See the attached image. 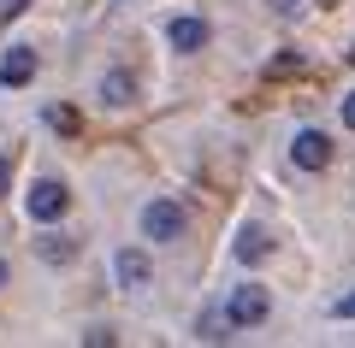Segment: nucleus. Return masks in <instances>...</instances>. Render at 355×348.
<instances>
[{"instance_id":"2","label":"nucleus","mask_w":355,"mask_h":348,"mask_svg":"<svg viewBox=\"0 0 355 348\" xmlns=\"http://www.w3.org/2000/svg\"><path fill=\"white\" fill-rule=\"evenodd\" d=\"M266 313H272V295H266L261 284H237V289L225 295V319L237 324V331H243V324H261Z\"/></svg>"},{"instance_id":"3","label":"nucleus","mask_w":355,"mask_h":348,"mask_svg":"<svg viewBox=\"0 0 355 348\" xmlns=\"http://www.w3.org/2000/svg\"><path fill=\"white\" fill-rule=\"evenodd\" d=\"M184 207H178V201H148V212H142V237L148 242H178L184 237Z\"/></svg>"},{"instance_id":"4","label":"nucleus","mask_w":355,"mask_h":348,"mask_svg":"<svg viewBox=\"0 0 355 348\" xmlns=\"http://www.w3.org/2000/svg\"><path fill=\"white\" fill-rule=\"evenodd\" d=\"M291 160L302 165V172H320V165L331 160V136H326V130H296V142H291Z\"/></svg>"},{"instance_id":"11","label":"nucleus","mask_w":355,"mask_h":348,"mask_svg":"<svg viewBox=\"0 0 355 348\" xmlns=\"http://www.w3.org/2000/svg\"><path fill=\"white\" fill-rule=\"evenodd\" d=\"M48 125L60 130V136H77V130H83V118H77L71 107H48Z\"/></svg>"},{"instance_id":"14","label":"nucleus","mask_w":355,"mask_h":348,"mask_svg":"<svg viewBox=\"0 0 355 348\" xmlns=\"http://www.w3.org/2000/svg\"><path fill=\"white\" fill-rule=\"evenodd\" d=\"M343 125L355 130V95H343Z\"/></svg>"},{"instance_id":"10","label":"nucleus","mask_w":355,"mask_h":348,"mask_svg":"<svg viewBox=\"0 0 355 348\" xmlns=\"http://www.w3.org/2000/svg\"><path fill=\"white\" fill-rule=\"evenodd\" d=\"M36 254H42L48 266H65V260L77 254V242L65 237V230H48V237H36Z\"/></svg>"},{"instance_id":"1","label":"nucleus","mask_w":355,"mask_h":348,"mask_svg":"<svg viewBox=\"0 0 355 348\" xmlns=\"http://www.w3.org/2000/svg\"><path fill=\"white\" fill-rule=\"evenodd\" d=\"M65 207H71V189H65L60 177H42V183H30V195H24V212H30L36 224L65 219Z\"/></svg>"},{"instance_id":"13","label":"nucleus","mask_w":355,"mask_h":348,"mask_svg":"<svg viewBox=\"0 0 355 348\" xmlns=\"http://www.w3.org/2000/svg\"><path fill=\"white\" fill-rule=\"evenodd\" d=\"M24 6H30V0H0V18H18Z\"/></svg>"},{"instance_id":"16","label":"nucleus","mask_w":355,"mask_h":348,"mask_svg":"<svg viewBox=\"0 0 355 348\" xmlns=\"http://www.w3.org/2000/svg\"><path fill=\"white\" fill-rule=\"evenodd\" d=\"M6 177H12V165H6V160H0V195H6Z\"/></svg>"},{"instance_id":"5","label":"nucleus","mask_w":355,"mask_h":348,"mask_svg":"<svg viewBox=\"0 0 355 348\" xmlns=\"http://www.w3.org/2000/svg\"><path fill=\"white\" fill-rule=\"evenodd\" d=\"M166 36H172L178 53H196V48H207V18L184 12V18H172V24H166Z\"/></svg>"},{"instance_id":"6","label":"nucleus","mask_w":355,"mask_h":348,"mask_svg":"<svg viewBox=\"0 0 355 348\" xmlns=\"http://www.w3.org/2000/svg\"><path fill=\"white\" fill-rule=\"evenodd\" d=\"M30 77H36V48H6V59H0V83L24 89Z\"/></svg>"},{"instance_id":"8","label":"nucleus","mask_w":355,"mask_h":348,"mask_svg":"<svg viewBox=\"0 0 355 348\" xmlns=\"http://www.w3.org/2000/svg\"><path fill=\"white\" fill-rule=\"evenodd\" d=\"M231 248H237V260H243V266H261L266 254H272V237H266L261 224H243V230H237V242H231Z\"/></svg>"},{"instance_id":"12","label":"nucleus","mask_w":355,"mask_h":348,"mask_svg":"<svg viewBox=\"0 0 355 348\" xmlns=\"http://www.w3.org/2000/svg\"><path fill=\"white\" fill-rule=\"evenodd\" d=\"M272 12L279 18H302V0H272Z\"/></svg>"},{"instance_id":"19","label":"nucleus","mask_w":355,"mask_h":348,"mask_svg":"<svg viewBox=\"0 0 355 348\" xmlns=\"http://www.w3.org/2000/svg\"><path fill=\"white\" fill-rule=\"evenodd\" d=\"M349 65H355V48H349Z\"/></svg>"},{"instance_id":"9","label":"nucleus","mask_w":355,"mask_h":348,"mask_svg":"<svg viewBox=\"0 0 355 348\" xmlns=\"http://www.w3.org/2000/svg\"><path fill=\"white\" fill-rule=\"evenodd\" d=\"M101 100H107V107H130V100H137L130 71H107V77H101Z\"/></svg>"},{"instance_id":"7","label":"nucleus","mask_w":355,"mask_h":348,"mask_svg":"<svg viewBox=\"0 0 355 348\" xmlns=\"http://www.w3.org/2000/svg\"><path fill=\"white\" fill-rule=\"evenodd\" d=\"M113 272H119V284H125V289H142L154 277V266H148V254H142V248H119Z\"/></svg>"},{"instance_id":"18","label":"nucleus","mask_w":355,"mask_h":348,"mask_svg":"<svg viewBox=\"0 0 355 348\" xmlns=\"http://www.w3.org/2000/svg\"><path fill=\"white\" fill-rule=\"evenodd\" d=\"M320 6H338V0H320Z\"/></svg>"},{"instance_id":"17","label":"nucleus","mask_w":355,"mask_h":348,"mask_svg":"<svg viewBox=\"0 0 355 348\" xmlns=\"http://www.w3.org/2000/svg\"><path fill=\"white\" fill-rule=\"evenodd\" d=\"M0 284H6V260H0Z\"/></svg>"},{"instance_id":"15","label":"nucleus","mask_w":355,"mask_h":348,"mask_svg":"<svg viewBox=\"0 0 355 348\" xmlns=\"http://www.w3.org/2000/svg\"><path fill=\"white\" fill-rule=\"evenodd\" d=\"M338 313H343V319H355V289H349V295L338 301Z\"/></svg>"}]
</instances>
